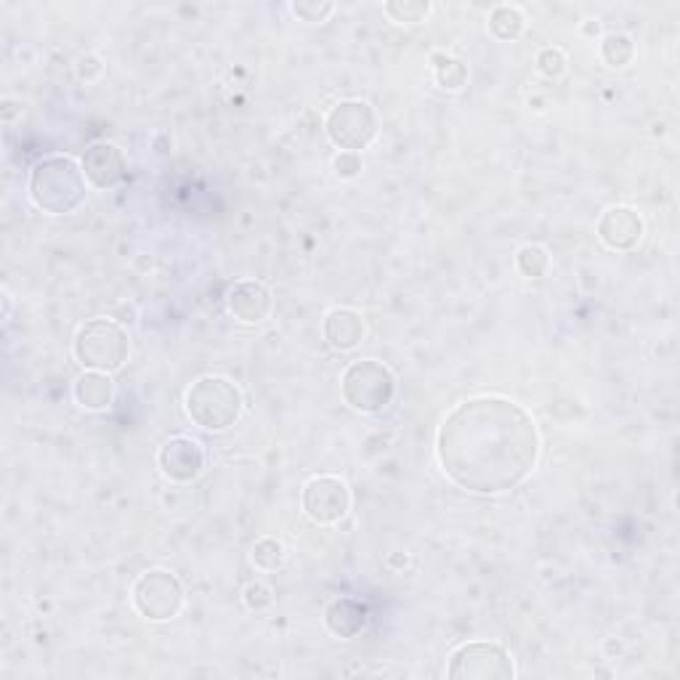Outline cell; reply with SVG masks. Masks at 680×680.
Instances as JSON below:
<instances>
[{
    "label": "cell",
    "instance_id": "44dd1931",
    "mask_svg": "<svg viewBox=\"0 0 680 680\" xmlns=\"http://www.w3.org/2000/svg\"><path fill=\"white\" fill-rule=\"evenodd\" d=\"M250 561L258 571H279L288 564V548H285L282 539L260 537L253 545Z\"/></svg>",
    "mask_w": 680,
    "mask_h": 680
},
{
    "label": "cell",
    "instance_id": "83f0119b",
    "mask_svg": "<svg viewBox=\"0 0 680 680\" xmlns=\"http://www.w3.org/2000/svg\"><path fill=\"white\" fill-rule=\"evenodd\" d=\"M152 152H155L157 157H168L170 152H174V136H170L168 131H155L149 138Z\"/></svg>",
    "mask_w": 680,
    "mask_h": 680
},
{
    "label": "cell",
    "instance_id": "484cf974",
    "mask_svg": "<svg viewBox=\"0 0 680 680\" xmlns=\"http://www.w3.org/2000/svg\"><path fill=\"white\" fill-rule=\"evenodd\" d=\"M333 170L341 181L359 179L361 170H365V160H361L359 152H338L333 157Z\"/></svg>",
    "mask_w": 680,
    "mask_h": 680
},
{
    "label": "cell",
    "instance_id": "8fae6325",
    "mask_svg": "<svg viewBox=\"0 0 680 680\" xmlns=\"http://www.w3.org/2000/svg\"><path fill=\"white\" fill-rule=\"evenodd\" d=\"M595 234H599V239L609 250L631 253L644 243L646 221L631 205H612L601 213L599 224H595Z\"/></svg>",
    "mask_w": 680,
    "mask_h": 680
},
{
    "label": "cell",
    "instance_id": "ba28073f",
    "mask_svg": "<svg viewBox=\"0 0 680 680\" xmlns=\"http://www.w3.org/2000/svg\"><path fill=\"white\" fill-rule=\"evenodd\" d=\"M183 601H187L183 584L168 569H149L138 575V580L133 582L131 603L146 622L176 620L181 614Z\"/></svg>",
    "mask_w": 680,
    "mask_h": 680
},
{
    "label": "cell",
    "instance_id": "4fadbf2b",
    "mask_svg": "<svg viewBox=\"0 0 680 680\" xmlns=\"http://www.w3.org/2000/svg\"><path fill=\"white\" fill-rule=\"evenodd\" d=\"M80 165L88 183H91L93 189H101V192L120 187V183L125 181V176H129V157L112 142H97L88 146V149L82 152Z\"/></svg>",
    "mask_w": 680,
    "mask_h": 680
},
{
    "label": "cell",
    "instance_id": "7a4b0ae2",
    "mask_svg": "<svg viewBox=\"0 0 680 680\" xmlns=\"http://www.w3.org/2000/svg\"><path fill=\"white\" fill-rule=\"evenodd\" d=\"M27 192L37 211L48 215H69L86 202L88 179L75 157L48 155L30 170Z\"/></svg>",
    "mask_w": 680,
    "mask_h": 680
},
{
    "label": "cell",
    "instance_id": "9a60e30c",
    "mask_svg": "<svg viewBox=\"0 0 680 680\" xmlns=\"http://www.w3.org/2000/svg\"><path fill=\"white\" fill-rule=\"evenodd\" d=\"M367 627V606L357 599H341L330 601L324 609V631L338 640H352Z\"/></svg>",
    "mask_w": 680,
    "mask_h": 680
},
{
    "label": "cell",
    "instance_id": "5bb4252c",
    "mask_svg": "<svg viewBox=\"0 0 680 680\" xmlns=\"http://www.w3.org/2000/svg\"><path fill=\"white\" fill-rule=\"evenodd\" d=\"M322 335L324 341H327V346L335 348V352L341 354L354 352V348L365 341L367 322L365 316H361V311L357 309L348 306L330 309L322 320Z\"/></svg>",
    "mask_w": 680,
    "mask_h": 680
},
{
    "label": "cell",
    "instance_id": "3957f363",
    "mask_svg": "<svg viewBox=\"0 0 680 680\" xmlns=\"http://www.w3.org/2000/svg\"><path fill=\"white\" fill-rule=\"evenodd\" d=\"M183 410H187L189 421L200 425L202 431L224 434L243 417L245 397L243 389L224 375H202L187 389Z\"/></svg>",
    "mask_w": 680,
    "mask_h": 680
},
{
    "label": "cell",
    "instance_id": "7402d4cb",
    "mask_svg": "<svg viewBox=\"0 0 680 680\" xmlns=\"http://www.w3.org/2000/svg\"><path fill=\"white\" fill-rule=\"evenodd\" d=\"M434 3L428 0H389L383 3V14L397 24H421L431 16Z\"/></svg>",
    "mask_w": 680,
    "mask_h": 680
},
{
    "label": "cell",
    "instance_id": "d6986e66",
    "mask_svg": "<svg viewBox=\"0 0 680 680\" xmlns=\"http://www.w3.org/2000/svg\"><path fill=\"white\" fill-rule=\"evenodd\" d=\"M550 250L539 243H526L516 250V269L524 279H543L550 271Z\"/></svg>",
    "mask_w": 680,
    "mask_h": 680
},
{
    "label": "cell",
    "instance_id": "30bf717a",
    "mask_svg": "<svg viewBox=\"0 0 680 680\" xmlns=\"http://www.w3.org/2000/svg\"><path fill=\"white\" fill-rule=\"evenodd\" d=\"M208 453L192 436H174L157 449V468L170 484H192L205 473Z\"/></svg>",
    "mask_w": 680,
    "mask_h": 680
},
{
    "label": "cell",
    "instance_id": "7c38bea8",
    "mask_svg": "<svg viewBox=\"0 0 680 680\" xmlns=\"http://www.w3.org/2000/svg\"><path fill=\"white\" fill-rule=\"evenodd\" d=\"M226 314L239 324H260L271 316L275 309V296H271L269 285L258 282V279H239V282L228 285L224 296Z\"/></svg>",
    "mask_w": 680,
    "mask_h": 680
},
{
    "label": "cell",
    "instance_id": "4dcf8cb0",
    "mask_svg": "<svg viewBox=\"0 0 680 680\" xmlns=\"http://www.w3.org/2000/svg\"><path fill=\"white\" fill-rule=\"evenodd\" d=\"M582 33L584 35H599V22H595V24H584Z\"/></svg>",
    "mask_w": 680,
    "mask_h": 680
},
{
    "label": "cell",
    "instance_id": "cb8c5ba5",
    "mask_svg": "<svg viewBox=\"0 0 680 680\" xmlns=\"http://www.w3.org/2000/svg\"><path fill=\"white\" fill-rule=\"evenodd\" d=\"M290 11L301 22L322 24L335 14V3H330V0H296V3H290Z\"/></svg>",
    "mask_w": 680,
    "mask_h": 680
},
{
    "label": "cell",
    "instance_id": "9c48e42d",
    "mask_svg": "<svg viewBox=\"0 0 680 680\" xmlns=\"http://www.w3.org/2000/svg\"><path fill=\"white\" fill-rule=\"evenodd\" d=\"M301 511L311 524L335 526L352 511V489L335 473H320L301 489Z\"/></svg>",
    "mask_w": 680,
    "mask_h": 680
},
{
    "label": "cell",
    "instance_id": "8992f818",
    "mask_svg": "<svg viewBox=\"0 0 680 680\" xmlns=\"http://www.w3.org/2000/svg\"><path fill=\"white\" fill-rule=\"evenodd\" d=\"M324 133L341 152L367 149L380 133V118L365 99H343L324 118Z\"/></svg>",
    "mask_w": 680,
    "mask_h": 680
},
{
    "label": "cell",
    "instance_id": "6da1fadb",
    "mask_svg": "<svg viewBox=\"0 0 680 680\" xmlns=\"http://www.w3.org/2000/svg\"><path fill=\"white\" fill-rule=\"evenodd\" d=\"M543 436L526 406L508 397H470L447 412L436 434V460L455 487L505 494L535 473Z\"/></svg>",
    "mask_w": 680,
    "mask_h": 680
},
{
    "label": "cell",
    "instance_id": "f546056e",
    "mask_svg": "<svg viewBox=\"0 0 680 680\" xmlns=\"http://www.w3.org/2000/svg\"><path fill=\"white\" fill-rule=\"evenodd\" d=\"M3 306H5L3 309V320H9V316H11V296H9V292H3Z\"/></svg>",
    "mask_w": 680,
    "mask_h": 680
},
{
    "label": "cell",
    "instance_id": "e0dca14e",
    "mask_svg": "<svg viewBox=\"0 0 680 680\" xmlns=\"http://www.w3.org/2000/svg\"><path fill=\"white\" fill-rule=\"evenodd\" d=\"M431 75H434V82L442 91L457 93L468 82V65L449 51H434L431 54Z\"/></svg>",
    "mask_w": 680,
    "mask_h": 680
},
{
    "label": "cell",
    "instance_id": "4316f807",
    "mask_svg": "<svg viewBox=\"0 0 680 680\" xmlns=\"http://www.w3.org/2000/svg\"><path fill=\"white\" fill-rule=\"evenodd\" d=\"M101 75H104V59H101L99 54L78 56V62H75V78L91 86V82L101 80Z\"/></svg>",
    "mask_w": 680,
    "mask_h": 680
},
{
    "label": "cell",
    "instance_id": "603a6c76",
    "mask_svg": "<svg viewBox=\"0 0 680 680\" xmlns=\"http://www.w3.org/2000/svg\"><path fill=\"white\" fill-rule=\"evenodd\" d=\"M535 67H537V73L543 75L545 80H558V78H564V75H567V69H569V56H567V51L558 48V46H545V48H539V51H537V56H535Z\"/></svg>",
    "mask_w": 680,
    "mask_h": 680
},
{
    "label": "cell",
    "instance_id": "ffe728a7",
    "mask_svg": "<svg viewBox=\"0 0 680 680\" xmlns=\"http://www.w3.org/2000/svg\"><path fill=\"white\" fill-rule=\"evenodd\" d=\"M601 62L612 69H625L635 59V41L627 33H609L601 41Z\"/></svg>",
    "mask_w": 680,
    "mask_h": 680
},
{
    "label": "cell",
    "instance_id": "5b68a950",
    "mask_svg": "<svg viewBox=\"0 0 680 680\" xmlns=\"http://www.w3.org/2000/svg\"><path fill=\"white\" fill-rule=\"evenodd\" d=\"M343 402L361 415H378L389 410L397 397V375L378 359L352 361L341 375Z\"/></svg>",
    "mask_w": 680,
    "mask_h": 680
},
{
    "label": "cell",
    "instance_id": "d4e9b609",
    "mask_svg": "<svg viewBox=\"0 0 680 680\" xmlns=\"http://www.w3.org/2000/svg\"><path fill=\"white\" fill-rule=\"evenodd\" d=\"M275 601H277V595H275V588H271V584L258 582V580L250 582V584H245L243 603H245L247 612H253V614L269 612V609L275 606Z\"/></svg>",
    "mask_w": 680,
    "mask_h": 680
},
{
    "label": "cell",
    "instance_id": "52a82bcc",
    "mask_svg": "<svg viewBox=\"0 0 680 680\" xmlns=\"http://www.w3.org/2000/svg\"><path fill=\"white\" fill-rule=\"evenodd\" d=\"M447 678L453 680H513L516 662L511 651L494 640H468L449 654Z\"/></svg>",
    "mask_w": 680,
    "mask_h": 680
},
{
    "label": "cell",
    "instance_id": "2e32d148",
    "mask_svg": "<svg viewBox=\"0 0 680 680\" xmlns=\"http://www.w3.org/2000/svg\"><path fill=\"white\" fill-rule=\"evenodd\" d=\"M114 380L110 372H97V370H82L73 383V399L80 410L86 412H104L110 410L114 402Z\"/></svg>",
    "mask_w": 680,
    "mask_h": 680
},
{
    "label": "cell",
    "instance_id": "ac0fdd59",
    "mask_svg": "<svg viewBox=\"0 0 680 680\" xmlns=\"http://www.w3.org/2000/svg\"><path fill=\"white\" fill-rule=\"evenodd\" d=\"M489 33L502 43L519 41L526 33V14L513 3H500L489 11Z\"/></svg>",
    "mask_w": 680,
    "mask_h": 680
},
{
    "label": "cell",
    "instance_id": "f1b7e54d",
    "mask_svg": "<svg viewBox=\"0 0 680 680\" xmlns=\"http://www.w3.org/2000/svg\"><path fill=\"white\" fill-rule=\"evenodd\" d=\"M545 104H548V99H537V97L529 99V107H535V110H539V112L548 110V107H545Z\"/></svg>",
    "mask_w": 680,
    "mask_h": 680
},
{
    "label": "cell",
    "instance_id": "277c9868",
    "mask_svg": "<svg viewBox=\"0 0 680 680\" xmlns=\"http://www.w3.org/2000/svg\"><path fill=\"white\" fill-rule=\"evenodd\" d=\"M73 354L82 370L118 372L131 357V335L112 316L82 322L75 333Z\"/></svg>",
    "mask_w": 680,
    "mask_h": 680
}]
</instances>
